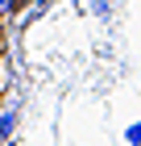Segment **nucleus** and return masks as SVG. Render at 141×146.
Wrapping results in <instances>:
<instances>
[{"label":"nucleus","mask_w":141,"mask_h":146,"mask_svg":"<svg viewBox=\"0 0 141 146\" xmlns=\"http://www.w3.org/2000/svg\"><path fill=\"white\" fill-rule=\"evenodd\" d=\"M17 4H21V0H0V21H4V17H12V13H17Z\"/></svg>","instance_id":"obj_1"}]
</instances>
